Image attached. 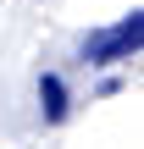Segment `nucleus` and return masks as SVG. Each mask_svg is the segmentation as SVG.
Returning <instances> with one entry per match:
<instances>
[{
    "label": "nucleus",
    "mask_w": 144,
    "mask_h": 149,
    "mask_svg": "<svg viewBox=\"0 0 144 149\" xmlns=\"http://www.w3.org/2000/svg\"><path fill=\"white\" fill-rule=\"evenodd\" d=\"M139 50H144V11L139 6L128 17H117L111 28L83 33V44H78L83 66H128V61H139Z\"/></svg>",
    "instance_id": "1"
},
{
    "label": "nucleus",
    "mask_w": 144,
    "mask_h": 149,
    "mask_svg": "<svg viewBox=\"0 0 144 149\" xmlns=\"http://www.w3.org/2000/svg\"><path fill=\"white\" fill-rule=\"evenodd\" d=\"M72 116V88L61 72H39V122L44 127H61Z\"/></svg>",
    "instance_id": "2"
}]
</instances>
